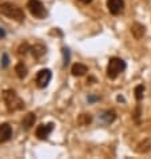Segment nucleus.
<instances>
[{
  "instance_id": "aec40b11",
  "label": "nucleus",
  "mask_w": 151,
  "mask_h": 159,
  "mask_svg": "<svg viewBox=\"0 0 151 159\" xmlns=\"http://www.w3.org/2000/svg\"><path fill=\"white\" fill-rule=\"evenodd\" d=\"M6 36V31H4V28L0 27V38H4Z\"/></svg>"
},
{
  "instance_id": "f03ea898",
  "label": "nucleus",
  "mask_w": 151,
  "mask_h": 159,
  "mask_svg": "<svg viewBox=\"0 0 151 159\" xmlns=\"http://www.w3.org/2000/svg\"><path fill=\"white\" fill-rule=\"evenodd\" d=\"M3 99L6 103V107L10 112H15V111H20L24 108V102L16 94L14 90H6L3 92Z\"/></svg>"
},
{
  "instance_id": "39448f33",
  "label": "nucleus",
  "mask_w": 151,
  "mask_h": 159,
  "mask_svg": "<svg viewBox=\"0 0 151 159\" xmlns=\"http://www.w3.org/2000/svg\"><path fill=\"white\" fill-rule=\"evenodd\" d=\"M52 74L48 68H43L36 74V78H35V83L39 88H46L48 86V83L51 82Z\"/></svg>"
},
{
  "instance_id": "423d86ee",
  "label": "nucleus",
  "mask_w": 151,
  "mask_h": 159,
  "mask_svg": "<svg viewBox=\"0 0 151 159\" xmlns=\"http://www.w3.org/2000/svg\"><path fill=\"white\" fill-rule=\"evenodd\" d=\"M54 130V123H47V125H40L36 127V130H35V135H36L38 139H47L50 134Z\"/></svg>"
},
{
  "instance_id": "6ab92c4d",
  "label": "nucleus",
  "mask_w": 151,
  "mask_h": 159,
  "mask_svg": "<svg viewBox=\"0 0 151 159\" xmlns=\"http://www.w3.org/2000/svg\"><path fill=\"white\" fill-rule=\"evenodd\" d=\"M2 66H3V68H6L7 66H8V56H7V54L3 55V58H2Z\"/></svg>"
},
{
  "instance_id": "0eeeda50",
  "label": "nucleus",
  "mask_w": 151,
  "mask_h": 159,
  "mask_svg": "<svg viewBox=\"0 0 151 159\" xmlns=\"http://www.w3.org/2000/svg\"><path fill=\"white\" fill-rule=\"evenodd\" d=\"M107 8L111 15H121L124 8V2L123 0H107Z\"/></svg>"
},
{
  "instance_id": "1a4fd4ad",
  "label": "nucleus",
  "mask_w": 151,
  "mask_h": 159,
  "mask_svg": "<svg viewBox=\"0 0 151 159\" xmlns=\"http://www.w3.org/2000/svg\"><path fill=\"white\" fill-rule=\"evenodd\" d=\"M35 122H36V115L34 112H28L27 115H24L23 120H21V129L24 131H28L34 127Z\"/></svg>"
},
{
  "instance_id": "9d476101",
  "label": "nucleus",
  "mask_w": 151,
  "mask_h": 159,
  "mask_svg": "<svg viewBox=\"0 0 151 159\" xmlns=\"http://www.w3.org/2000/svg\"><path fill=\"white\" fill-rule=\"evenodd\" d=\"M131 34L135 39H142L146 34V27L140 23H134L131 27Z\"/></svg>"
},
{
  "instance_id": "f8f14e48",
  "label": "nucleus",
  "mask_w": 151,
  "mask_h": 159,
  "mask_svg": "<svg viewBox=\"0 0 151 159\" xmlns=\"http://www.w3.org/2000/svg\"><path fill=\"white\" fill-rule=\"evenodd\" d=\"M31 51H32V55L36 59H40L42 56L46 54L47 48L43 46V44H35V46H31Z\"/></svg>"
},
{
  "instance_id": "4468645a",
  "label": "nucleus",
  "mask_w": 151,
  "mask_h": 159,
  "mask_svg": "<svg viewBox=\"0 0 151 159\" xmlns=\"http://www.w3.org/2000/svg\"><path fill=\"white\" fill-rule=\"evenodd\" d=\"M150 150H151V139H144L142 143L138 144L136 151H138V152L144 154V152H149Z\"/></svg>"
},
{
  "instance_id": "a211bd4d",
  "label": "nucleus",
  "mask_w": 151,
  "mask_h": 159,
  "mask_svg": "<svg viewBox=\"0 0 151 159\" xmlns=\"http://www.w3.org/2000/svg\"><path fill=\"white\" fill-rule=\"evenodd\" d=\"M63 56H64V66H67L70 63V51L68 48H63Z\"/></svg>"
},
{
  "instance_id": "6e6552de",
  "label": "nucleus",
  "mask_w": 151,
  "mask_h": 159,
  "mask_svg": "<svg viewBox=\"0 0 151 159\" xmlns=\"http://www.w3.org/2000/svg\"><path fill=\"white\" fill-rule=\"evenodd\" d=\"M12 138V127L8 123L0 125V143H6Z\"/></svg>"
},
{
  "instance_id": "412c9836",
  "label": "nucleus",
  "mask_w": 151,
  "mask_h": 159,
  "mask_svg": "<svg viewBox=\"0 0 151 159\" xmlns=\"http://www.w3.org/2000/svg\"><path fill=\"white\" fill-rule=\"evenodd\" d=\"M79 2H82L83 4H88V3H91L92 0H79Z\"/></svg>"
},
{
  "instance_id": "ddd939ff",
  "label": "nucleus",
  "mask_w": 151,
  "mask_h": 159,
  "mask_svg": "<svg viewBox=\"0 0 151 159\" xmlns=\"http://www.w3.org/2000/svg\"><path fill=\"white\" fill-rule=\"evenodd\" d=\"M15 71H16V75H17V76H19L20 79H24L25 76H27V67L24 66L23 61H19V63L16 64Z\"/></svg>"
},
{
  "instance_id": "f257e3e1",
  "label": "nucleus",
  "mask_w": 151,
  "mask_h": 159,
  "mask_svg": "<svg viewBox=\"0 0 151 159\" xmlns=\"http://www.w3.org/2000/svg\"><path fill=\"white\" fill-rule=\"evenodd\" d=\"M0 14L8 17V19H12L16 21H23L25 19L24 11L20 7H17L16 4L10 3V2L0 3Z\"/></svg>"
},
{
  "instance_id": "dca6fc26",
  "label": "nucleus",
  "mask_w": 151,
  "mask_h": 159,
  "mask_svg": "<svg viewBox=\"0 0 151 159\" xmlns=\"http://www.w3.org/2000/svg\"><path fill=\"white\" fill-rule=\"evenodd\" d=\"M78 122H79V125H82V126H88L92 122V116L90 114H82V115L79 116Z\"/></svg>"
},
{
  "instance_id": "9b49d317",
  "label": "nucleus",
  "mask_w": 151,
  "mask_h": 159,
  "mask_svg": "<svg viewBox=\"0 0 151 159\" xmlns=\"http://www.w3.org/2000/svg\"><path fill=\"white\" fill-rule=\"evenodd\" d=\"M71 72H72L74 76H83L88 72V67L86 64H82V63H75L71 68Z\"/></svg>"
},
{
  "instance_id": "2eb2a0df",
  "label": "nucleus",
  "mask_w": 151,
  "mask_h": 159,
  "mask_svg": "<svg viewBox=\"0 0 151 159\" xmlns=\"http://www.w3.org/2000/svg\"><path fill=\"white\" fill-rule=\"evenodd\" d=\"M115 118H117V114H115L114 111H106V112H103V115H102V119L104 120L106 125L112 123L115 120Z\"/></svg>"
},
{
  "instance_id": "f3484780",
  "label": "nucleus",
  "mask_w": 151,
  "mask_h": 159,
  "mask_svg": "<svg viewBox=\"0 0 151 159\" xmlns=\"http://www.w3.org/2000/svg\"><path fill=\"white\" fill-rule=\"evenodd\" d=\"M143 92H144V87L139 84V86H136L135 87V90H134V94H135V99L139 102L142 98H143Z\"/></svg>"
},
{
  "instance_id": "20e7f679",
  "label": "nucleus",
  "mask_w": 151,
  "mask_h": 159,
  "mask_svg": "<svg viewBox=\"0 0 151 159\" xmlns=\"http://www.w3.org/2000/svg\"><path fill=\"white\" fill-rule=\"evenodd\" d=\"M27 8L31 12V15L36 19H43V17L47 16V10L44 7V4L40 2V0H28L27 3Z\"/></svg>"
},
{
  "instance_id": "7ed1b4c3",
  "label": "nucleus",
  "mask_w": 151,
  "mask_h": 159,
  "mask_svg": "<svg viewBox=\"0 0 151 159\" xmlns=\"http://www.w3.org/2000/svg\"><path fill=\"white\" fill-rule=\"evenodd\" d=\"M124 70H126V61L121 58H111L107 64V76L110 79H117Z\"/></svg>"
}]
</instances>
